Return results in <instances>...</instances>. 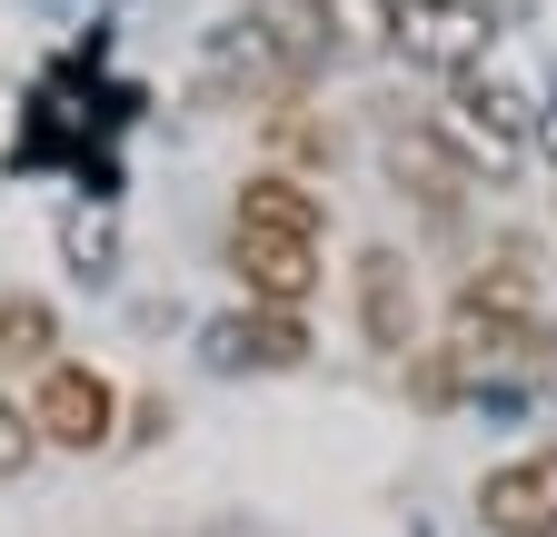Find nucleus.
<instances>
[{
  "label": "nucleus",
  "mask_w": 557,
  "mask_h": 537,
  "mask_svg": "<svg viewBox=\"0 0 557 537\" xmlns=\"http://www.w3.org/2000/svg\"><path fill=\"white\" fill-rule=\"evenodd\" d=\"M448 359L468 388H557V328L537 309H498V299H468L448 309Z\"/></svg>",
  "instance_id": "obj_1"
},
{
  "label": "nucleus",
  "mask_w": 557,
  "mask_h": 537,
  "mask_svg": "<svg viewBox=\"0 0 557 537\" xmlns=\"http://www.w3.org/2000/svg\"><path fill=\"white\" fill-rule=\"evenodd\" d=\"M398 50L418 71H438V80H468V71H487V50H498V21H487L478 0H398Z\"/></svg>",
  "instance_id": "obj_2"
},
{
  "label": "nucleus",
  "mask_w": 557,
  "mask_h": 537,
  "mask_svg": "<svg viewBox=\"0 0 557 537\" xmlns=\"http://www.w3.org/2000/svg\"><path fill=\"white\" fill-rule=\"evenodd\" d=\"M30 419H40L50 448H81V458H90V448H110V428H120V388H110L100 369H81V359H50Z\"/></svg>",
  "instance_id": "obj_3"
},
{
  "label": "nucleus",
  "mask_w": 557,
  "mask_h": 537,
  "mask_svg": "<svg viewBox=\"0 0 557 537\" xmlns=\"http://www.w3.org/2000/svg\"><path fill=\"white\" fill-rule=\"evenodd\" d=\"M478 527L487 537H557V448L498 458L478 478Z\"/></svg>",
  "instance_id": "obj_4"
},
{
  "label": "nucleus",
  "mask_w": 557,
  "mask_h": 537,
  "mask_svg": "<svg viewBox=\"0 0 557 537\" xmlns=\"http://www.w3.org/2000/svg\"><path fill=\"white\" fill-rule=\"evenodd\" d=\"M199 349H209V369H259V378H278V369H299L309 359V328H299V309H230V319H209L199 328Z\"/></svg>",
  "instance_id": "obj_5"
},
{
  "label": "nucleus",
  "mask_w": 557,
  "mask_h": 537,
  "mask_svg": "<svg viewBox=\"0 0 557 537\" xmlns=\"http://www.w3.org/2000/svg\"><path fill=\"white\" fill-rule=\"evenodd\" d=\"M458 100V150L468 160H487V170H508L528 140H537V110H528V90H508V80H487V71H468V80H448Z\"/></svg>",
  "instance_id": "obj_6"
},
{
  "label": "nucleus",
  "mask_w": 557,
  "mask_h": 537,
  "mask_svg": "<svg viewBox=\"0 0 557 537\" xmlns=\"http://www.w3.org/2000/svg\"><path fill=\"white\" fill-rule=\"evenodd\" d=\"M348 289H359V339L379 359H408L418 349V279H408V259L398 249H359Z\"/></svg>",
  "instance_id": "obj_7"
},
{
  "label": "nucleus",
  "mask_w": 557,
  "mask_h": 537,
  "mask_svg": "<svg viewBox=\"0 0 557 537\" xmlns=\"http://www.w3.org/2000/svg\"><path fill=\"white\" fill-rule=\"evenodd\" d=\"M230 268L259 309H299L319 289V239H278V229H230Z\"/></svg>",
  "instance_id": "obj_8"
},
{
  "label": "nucleus",
  "mask_w": 557,
  "mask_h": 537,
  "mask_svg": "<svg viewBox=\"0 0 557 537\" xmlns=\"http://www.w3.org/2000/svg\"><path fill=\"white\" fill-rule=\"evenodd\" d=\"M388 179H398V189H418L429 210H458V199L478 189V160H468V150H448L438 129H398V140H388Z\"/></svg>",
  "instance_id": "obj_9"
},
{
  "label": "nucleus",
  "mask_w": 557,
  "mask_h": 537,
  "mask_svg": "<svg viewBox=\"0 0 557 537\" xmlns=\"http://www.w3.org/2000/svg\"><path fill=\"white\" fill-rule=\"evenodd\" d=\"M319 189L309 179H289V170H259V179H239V210H230V229H278V239H319Z\"/></svg>",
  "instance_id": "obj_10"
},
{
  "label": "nucleus",
  "mask_w": 557,
  "mask_h": 537,
  "mask_svg": "<svg viewBox=\"0 0 557 537\" xmlns=\"http://www.w3.org/2000/svg\"><path fill=\"white\" fill-rule=\"evenodd\" d=\"M249 21H259V30L278 40V50L299 60V80H309L319 60L338 50V40H329V11H319V0H249Z\"/></svg>",
  "instance_id": "obj_11"
},
{
  "label": "nucleus",
  "mask_w": 557,
  "mask_h": 537,
  "mask_svg": "<svg viewBox=\"0 0 557 537\" xmlns=\"http://www.w3.org/2000/svg\"><path fill=\"white\" fill-rule=\"evenodd\" d=\"M50 349H60V319H50V299L11 289V299H0V369H50Z\"/></svg>",
  "instance_id": "obj_12"
},
{
  "label": "nucleus",
  "mask_w": 557,
  "mask_h": 537,
  "mask_svg": "<svg viewBox=\"0 0 557 537\" xmlns=\"http://www.w3.org/2000/svg\"><path fill=\"white\" fill-rule=\"evenodd\" d=\"M319 11H329V40L338 50H359V60L398 50V0H319Z\"/></svg>",
  "instance_id": "obj_13"
},
{
  "label": "nucleus",
  "mask_w": 557,
  "mask_h": 537,
  "mask_svg": "<svg viewBox=\"0 0 557 537\" xmlns=\"http://www.w3.org/2000/svg\"><path fill=\"white\" fill-rule=\"evenodd\" d=\"M40 448H50V438H40V419L21 409V398H0V478H21Z\"/></svg>",
  "instance_id": "obj_14"
},
{
  "label": "nucleus",
  "mask_w": 557,
  "mask_h": 537,
  "mask_svg": "<svg viewBox=\"0 0 557 537\" xmlns=\"http://www.w3.org/2000/svg\"><path fill=\"white\" fill-rule=\"evenodd\" d=\"M468 299H498V309H528V259H518V249H498V259H478V279H468Z\"/></svg>",
  "instance_id": "obj_15"
},
{
  "label": "nucleus",
  "mask_w": 557,
  "mask_h": 537,
  "mask_svg": "<svg viewBox=\"0 0 557 537\" xmlns=\"http://www.w3.org/2000/svg\"><path fill=\"white\" fill-rule=\"evenodd\" d=\"M199 537H230V527H199Z\"/></svg>",
  "instance_id": "obj_16"
}]
</instances>
